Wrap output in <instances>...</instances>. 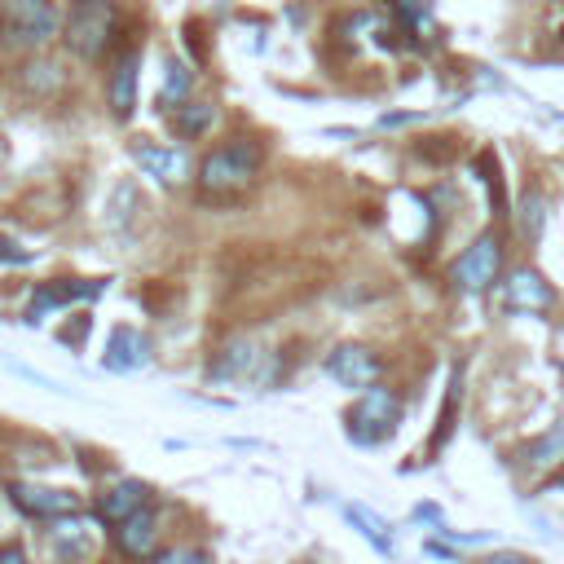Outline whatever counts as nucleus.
<instances>
[{
  "label": "nucleus",
  "instance_id": "1",
  "mask_svg": "<svg viewBox=\"0 0 564 564\" xmlns=\"http://www.w3.org/2000/svg\"><path fill=\"white\" fill-rule=\"evenodd\" d=\"M260 167H264V145L256 137H229L198 159V172H194L198 198L203 203H234L260 181Z\"/></svg>",
  "mask_w": 564,
  "mask_h": 564
},
{
  "label": "nucleus",
  "instance_id": "2",
  "mask_svg": "<svg viewBox=\"0 0 564 564\" xmlns=\"http://www.w3.org/2000/svg\"><path fill=\"white\" fill-rule=\"evenodd\" d=\"M123 35L128 31L115 0H70V9L62 13V48L84 66L106 62L123 44Z\"/></svg>",
  "mask_w": 564,
  "mask_h": 564
},
{
  "label": "nucleus",
  "instance_id": "3",
  "mask_svg": "<svg viewBox=\"0 0 564 564\" xmlns=\"http://www.w3.org/2000/svg\"><path fill=\"white\" fill-rule=\"evenodd\" d=\"M62 40V9L53 0H0V62L48 53Z\"/></svg>",
  "mask_w": 564,
  "mask_h": 564
},
{
  "label": "nucleus",
  "instance_id": "4",
  "mask_svg": "<svg viewBox=\"0 0 564 564\" xmlns=\"http://www.w3.org/2000/svg\"><path fill=\"white\" fill-rule=\"evenodd\" d=\"M397 423H401V397L392 392V388H366L361 397H357V405L348 410V423H344V432H348V441L352 445H379V441H388L392 432H397Z\"/></svg>",
  "mask_w": 564,
  "mask_h": 564
},
{
  "label": "nucleus",
  "instance_id": "5",
  "mask_svg": "<svg viewBox=\"0 0 564 564\" xmlns=\"http://www.w3.org/2000/svg\"><path fill=\"white\" fill-rule=\"evenodd\" d=\"M137 84H141V44H137V40H123V44L106 57V79H101L106 106H110V115H115L119 123H128L132 110H137Z\"/></svg>",
  "mask_w": 564,
  "mask_h": 564
},
{
  "label": "nucleus",
  "instance_id": "6",
  "mask_svg": "<svg viewBox=\"0 0 564 564\" xmlns=\"http://www.w3.org/2000/svg\"><path fill=\"white\" fill-rule=\"evenodd\" d=\"M128 159L141 167V176H150V181H159V185H185L194 172H198V163L189 159V150L185 145H163V141H154V137H132L128 141Z\"/></svg>",
  "mask_w": 564,
  "mask_h": 564
},
{
  "label": "nucleus",
  "instance_id": "7",
  "mask_svg": "<svg viewBox=\"0 0 564 564\" xmlns=\"http://www.w3.org/2000/svg\"><path fill=\"white\" fill-rule=\"evenodd\" d=\"M498 269H502V242H498V234H480L449 264V282L458 291H467V295H480V291H489L498 282Z\"/></svg>",
  "mask_w": 564,
  "mask_h": 564
},
{
  "label": "nucleus",
  "instance_id": "8",
  "mask_svg": "<svg viewBox=\"0 0 564 564\" xmlns=\"http://www.w3.org/2000/svg\"><path fill=\"white\" fill-rule=\"evenodd\" d=\"M326 375L348 392H366L383 379V361L366 344H339V348L326 352Z\"/></svg>",
  "mask_w": 564,
  "mask_h": 564
},
{
  "label": "nucleus",
  "instance_id": "9",
  "mask_svg": "<svg viewBox=\"0 0 564 564\" xmlns=\"http://www.w3.org/2000/svg\"><path fill=\"white\" fill-rule=\"evenodd\" d=\"M9 79H13V88H18L26 101H53V97L66 93V79H70V75H66V66H62L57 57L35 53V57L13 62Z\"/></svg>",
  "mask_w": 564,
  "mask_h": 564
},
{
  "label": "nucleus",
  "instance_id": "10",
  "mask_svg": "<svg viewBox=\"0 0 564 564\" xmlns=\"http://www.w3.org/2000/svg\"><path fill=\"white\" fill-rule=\"evenodd\" d=\"M207 379L216 383H247V379H273L264 375V352L251 344V339H229L216 348V357L207 361Z\"/></svg>",
  "mask_w": 564,
  "mask_h": 564
},
{
  "label": "nucleus",
  "instance_id": "11",
  "mask_svg": "<svg viewBox=\"0 0 564 564\" xmlns=\"http://www.w3.org/2000/svg\"><path fill=\"white\" fill-rule=\"evenodd\" d=\"M101 291H106L101 278H53V282H40L35 295H31V304H26V322L35 326V322L48 317L53 308H66V304H75V300H93V295H101Z\"/></svg>",
  "mask_w": 564,
  "mask_h": 564
},
{
  "label": "nucleus",
  "instance_id": "12",
  "mask_svg": "<svg viewBox=\"0 0 564 564\" xmlns=\"http://www.w3.org/2000/svg\"><path fill=\"white\" fill-rule=\"evenodd\" d=\"M9 502L31 516V520H57V516H70L79 511V498L66 494V489H48V485H31V480H9Z\"/></svg>",
  "mask_w": 564,
  "mask_h": 564
},
{
  "label": "nucleus",
  "instance_id": "13",
  "mask_svg": "<svg viewBox=\"0 0 564 564\" xmlns=\"http://www.w3.org/2000/svg\"><path fill=\"white\" fill-rule=\"evenodd\" d=\"M48 546L62 564H88L93 551H97V533L79 511H70V516L48 520Z\"/></svg>",
  "mask_w": 564,
  "mask_h": 564
},
{
  "label": "nucleus",
  "instance_id": "14",
  "mask_svg": "<svg viewBox=\"0 0 564 564\" xmlns=\"http://www.w3.org/2000/svg\"><path fill=\"white\" fill-rule=\"evenodd\" d=\"M555 304V291L542 282V273L533 269H516L507 282H502V308L507 313H524V317H538Z\"/></svg>",
  "mask_w": 564,
  "mask_h": 564
},
{
  "label": "nucleus",
  "instance_id": "15",
  "mask_svg": "<svg viewBox=\"0 0 564 564\" xmlns=\"http://www.w3.org/2000/svg\"><path fill=\"white\" fill-rule=\"evenodd\" d=\"M150 366V339L137 326H115L106 335V352H101V370L115 375H137Z\"/></svg>",
  "mask_w": 564,
  "mask_h": 564
},
{
  "label": "nucleus",
  "instance_id": "16",
  "mask_svg": "<svg viewBox=\"0 0 564 564\" xmlns=\"http://www.w3.org/2000/svg\"><path fill=\"white\" fill-rule=\"evenodd\" d=\"M115 546L128 555V560H154L159 555V524H154V511L141 507L132 511L128 520L115 524Z\"/></svg>",
  "mask_w": 564,
  "mask_h": 564
},
{
  "label": "nucleus",
  "instance_id": "17",
  "mask_svg": "<svg viewBox=\"0 0 564 564\" xmlns=\"http://www.w3.org/2000/svg\"><path fill=\"white\" fill-rule=\"evenodd\" d=\"M141 212H145L141 185H137V181H119V185L110 189V198H106V229L119 234V238H132Z\"/></svg>",
  "mask_w": 564,
  "mask_h": 564
},
{
  "label": "nucleus",
  "instance_id": "18",
  "mask_svg": "<svg viewBox=\"0 0 564 564\" xmlns=\"http://www.w3.org/2000/svg\"><path fill=\"white\" fill-rule=\"evenodd\" d=\"M141 507H150V489H145L141 480H119V485H110V489L97 498V516H101L106 524H119V520H128V516L141 511Z\"/></svg>",
  "mask_w": 564,
  "mask_h": 564
},
{
  "label": "nucleus",
  "instance_id": "19",
  "mask_svg": "<svg viewBox=\"0 0 564 564\" xmlns=\"http://www.w3.org/2000/svg\"><path fill=\"white\" fill-rule=\"evenodd\" d=\"M216 101H181L176 110H167V128H172V137L176 141H198L203 132H212V123H216Z\"/></svg>",
  "mask_w": 564,
  "mask_h": 564
},
{
  "label": "nucleus",
  "instance_id": "20",
  "mask_svg": "<svg viewBox=\"0 0 564 564\" xmlns=\"http://www.w3.org/2000/svg\"><path fill=\"white\" fill-rule=\"evenodd\" d=\"M189 93H194V70L181 62V57H167L163 62V88H159V110L167 115V110H176L181 101H189Z\"/></svg>",
  "mask_w": 564,
  "mask_h": 564
},
{
  "label": "nucleus",
  "instance_id": "21",
  "mask_svg": "<svg viewBox=\"0 0 564 564\" xmlns=\"http://www.w3.org/2000/svg\"><path fill=\"white\" fill-rule=\"evenodd\" d=\"M344 516H348V520L361 529V538H366V542H370L379 555H392V533H388V524H383V520H379L370 507H361V502H348V507H344Z\"/></svg>",
  "mask_w": 564,
  "mask_h": 564
},
{
  "label": "nucleus",
  "instance_id": "22",
  "mask_svg": "<svg viewBox=\"0 0 564 564\" xmlns=\"http://www.w3.org/2000/svg\"><path fill=\"white\" fill-rule=\"evenodd\" d=\"M516 225H520V234H524L529 242L542 238V229H546V198H542L538 189H524V198H520V207H516Z\"/></svg>",
  "mask_w": 564,
  "mask_h": 564
},
{
  "label": "nucleus",
  "instance_id": "23",
  "mask_svg": "<svg viewBox=\"0 0 564 564\" xmlns=\"http://www.w3.org/2000/svg\"><path fill=\"white\" fill-rule=\"evenodd\" d=\"M392 13H397V22H401L405 35H419V40L432 35V9H427V0H392Z\"/></svg>",
  "mask_w": 564,
  "mask_h": 564
},
{
  "label": "nucleus",
  "instance_id": "24",
  "mask_svg": "<svg viewBox=\"0 0 564 564\" xmlns=\"http://www.w3.org/2000/svg\"><path fill=\"white\" fill-rule=\"evenodd\" d=\"M560 449H564V427H555L546 441H538V449H533V458H529V463H551Z\"/></svg>",
  "mask_w": 564,
  "mask_h": 564
},
{
  "label": "nucleus",
  "instance_id": "25",
  "mask_svg": "<svg viewBox=\"0 0 564 564\" xmlns=\"http://www.w3.org/2000/svg\"><path fill=\"white\" fill-rule=\"evenodd\" d=\"M154 564H212L203 551H159Z\"/></svg>",
  "mask_w": 564,
  "mask_h": 564
},
{
  "label": "nucleus",
  "instance_id": "26",
  "mask_svg": "<svg viewBox=\"0 0 564 564\" xmlns=\"http://www.w3.org/2000/svg\"><path fill=\"white\" fill-rule=\"evenodd\" d=\"M84 335H88V317H84V313L75 317V330H70V326H62V330H57V339H62V344H75V348L84 344Z\"/></svg>",
  "mask_w": 564,
  "mask_h": 564
},
{
  "label": "nucleus",
  "instance_id": "27",
  "mask_svg": "<svg viewBox=\"0 0 564 564\" xmlns=\"http://www.w3.org/2000/svg\"><path fill=\"white\" fill-rule=\"evenodd\" d=\"M0 260H4V264H26L31 251H22V247H13L9 238H0Z\"/></svg>",
  "mask_w": 564,
  "mask_h": 564
},
{
  "label": "nucleus",
  "instance_id": "28",
  "mask_svg": "<svg viewBox=\"0 0 564 564\" xmlns=\"http://www.w3.org/2000/svg\"><path fill=\"white\" fill-rule=\"evenodd\" d=\"M0 564H26V551H22L18 542H4V546H0Z\"/></svg>",
  "mask_w": 564,
  "mask_h": 564
}]
</instances>
